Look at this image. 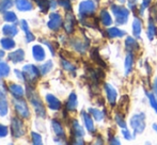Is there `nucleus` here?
Here are the masks:
<instances>
[{"label":"nucleus","instance_id":"26","mask_svg":"<svg viewBox=\"0 0 157 145\" xmlns=\"http://www.w3.org/2000/svg\"><path fill=\"white\" fill-rule=\"evenodd\" d=\"M15 74H16V76L18 77L19 79H21V80H25V78H24V74H21V72L18 71V69H15Z\"/></svg>","mask_w":157,"mask_h":145},{"label":"nucleus","instance_id":"15","mask_svg":"<svg viewBox=\"0 0 157 145\" xmlns=\"http://www.w3.org/2000/svg\"><path fill=\"white\" fill-rule=\"evenodd\" d=\"M39 6V8L41 9V11L43 13H46L48 11L50 6V0H35Z\"/></svg>","mask_w":157,"mask_h":145},{"label":"nucleus","instance_id":"21","mask_svg":"<svg viewBox=\"0 0 157 145\" xmlns=\"http://www.w3.org/2000/svg\"><path fill=\"white\" fill-rule=\"evenodd\" d=\"M31 138H32V142H33V144H36V145L42 144V137L39 135V133H36V132H32V133H31Z\"/></svg>","mask_w":157,"mask_h":145},{"label":"nucleus","instance_id":"12","mask_svg":"<svg viewBox=\"0 0 157 145\" xmlns=\"http://www.w3.org/2000/svg\"><path fill=\"white\" fill-rule=\"evenodd\" d=\"M2 32L6 36L9 37H12L15 36L17 33H18V29L16 28V26H13V25H6L2 29Z\"/></svg>","mask_w":157,"mask_h":145},{"label":"nucleus","instance_id":"19","mask_svg":"<svg viewBox=\"0 0 157 145\" xmlns=\"http://www.w3.org/2000/svg\"><path fill=\"white\" fill-rule=\"evenodd\" d=\"M52 61H48V62L44 63L43 65H41V67H40V72H41L42 75H45V74H47L50 69H52Z\"/></svg>","mask_w":157,"mask_h":145},{"label":"nucleus","instance_id":"18","mask_svg":"<svg viewBox=\"0 0 157 145\" xmlns=\"http://www.w3.org/2000/svg\"><path fill=\"white\" fill-rule=\"evenodd\" d=\"M52 128H54V131L58 136H64L63 128L59 122H57V121H52Z\"/></svg>","mask_w":157,"mask_h":145},{"label":"nucleus","instance_id":"11","mask_svg":"<svg viewBox=\"0 0 157 145\" xmlns=\"http://www.w3.org/2000/svg\"><path fill=\"white\" fill-rule=\"evenodd\" d=\"M46 100H47V104H48V106H49L50 109H52V110L60 109V102H59L58 98L55 97L54 95L48 94V95L46 96Z\"/></svg>","mask_w":157,"mask_h":145},{"label":"nucleus","instance_id":"2","mask_svg":"<svg viewBox=\"0 0 157 145\" xmlns=\"http://www.w3.org/2000/svg\"><path fill=\"white\" fill-rule=\"evenodd\" d=\"M23 74H24V78H25L26 82H30V83H35L37 81V79L41 76V72L40 69H37L34 65H25L23 69Z\"/></svg>","mask_w":157,"mask_h":145},{"label":"nucleus","instance_id":"6","mask_svg":"<svg viewBox=\"0 0 157 145\" xmlns=\"http://www.w3.org/2000/svg\"><path fill=\"white\" fill-rule=\"evenodd\" d=\"M61 23H62V20H61L60 15L57 13H52L49 15V20L47 23V26L52 30H58L61 26Z\"/></svg>","mask_w":157,"mask_h":145},{"label":"nucleus","instance_id":"25","mask_svg":"<svg viewBox=\"0 0 157 145\" xmlns=\"http://www.w3.org/2000/svg\"><path fill=\"white\" fill-rule=\"evenodd\" d=\"M58 2H59V4H61V6H64V8L70 9V4H68L67 0H58Z\"/></svg>","mask_w":157,"mask_h":145},{"label":"nucleus","instance_id":"13","mask_svg":"<svg viewBox=\"0 0 157 145\" xmlns=\"http://www.w3.org/2000/svg\"><path fill=\"white\" fill-rule=\"evenodd\" d=\"M0 43H1V46L3 47V49H6V50H10L15 47L14 39H11V37H9V36L3 37V39L0 41Z\"/></svg>","mask_w":157,"mask_h":145},{"label":"nucleus","instance_id":"23","mask_svg":"<svg viewBox=\"0 0 157 145\" xmlns=\"http://www.w3.org/2000/svg\"><path fill=\"white\" fill-rule=\"evenodd\" d=\"M21 28H23V30L26 32V33H28V32H30V31H29V26H28L27 21H26L25 19H23V20H21Z\"/></svg>","mask_w":157,"mask_h":145},{"label":"nucleus","instance_id":"7","mask_svg":"<svg viewBox=\"0 0 157 145\" xmlns=\"http://www.w3.org/2000/svg\"><path fill=\"white\" fill-rule=\"evenodd\" d=\"M8 59L12 61L13 63H19L25 59V51L23 49H17L15 51L11 52L8 56Z\"/></svg>","mask_w":157,"mask_h":145},{"label":"nucleus","instance_id":"5","mask_svg":"<svg viewBox=\"0 0 157 145\" xmlns=\"http://www.w3.org/2000/svg\"><path fill=\"white\" fill-rule=\"evenodd\" d=\"M6 90L3 84L0 83V115L3 116L8 112V102H6Z\"/></svg>","mask_w":157,"mask_h":145},{"label":"nucleus","instance_id":"20","mask_svg":"<svg viewBox=\"0 0 157 145\" xmlns=\"http://www.w3.org/2000/svg\"><path fill=\"white\" fill-rule=\"evenodd\" d=\"M67 108L68 109H74L76 108V96L74 94L70 96V99L67 102Z\"/></svg>","mask_w":157,"mask_h":145},{"label":"nucleus","instance_id":"8","mask_svg":"<svg viewBox=\"0 0 157 145\" xmlns=\"http://www.w3.org/2000/svg\"><path fill=\"white\" fill-rule=\"evenodd\" d=\"M9 91L11 92V94L15 98H21L24 96V93H25L23 87H21L19 84H15V83L9 84Z\"/></svg>","mask_w":157,"mask_h":145},{"label":"nucleus","instance_id":"27","mask_svg":"<svg viewBox=\"0 0 157 145\" xmlns=\"http://www.w3.org/2000/svg\"><path fill=\"white\" fill-rule=\"evenodd\" d=\"M3 57H4V52L2 51L1 49H0V59H2V58H3Z\"/></svg>","mask_w":157,"mask_h":145},{"label":"nucleus","instance_id":"10","mask_svg":"<svg viewBox=\"0 0 157 145\" xmlns=\"http://www.w3.org/2000/svg\"><path fill=\"white\" fill-rule=\"evenodd\" d=\"M15 4H16V8L18 9L19 11H24V12H25V11L32 10V8H33L32 3L29 0H16Z\"/></svg>","mask_w":157,"mask_h":145},{"label":"nucleus","instance_id":"3","mask_svg":"<svg viewBox=\"0 0 157 145\" xmlns=\"http://www.w3.org/2000/svg\"><path fill=\"white\" fill-rule=\"evenodd\" d=\"M13 105H14V109L19 117L28 118L30 116V111L27 106V102L23 98H14Z\"/></svg>","mask_w":157,"mask_h":145},{"label":"nucleus","instance_id":"24","mask_svg":"<svg viewBox=\"0 0 157 145\" xmlns=\"http://www.w3.org/2000/svg\"><path fill=\"white\" fill-rule=\"evenodd\" d=\"M33 39H34V35H33L31 32H28V33H26V41H27L28 43L32 42Z\"/></svg>","mask_w":157,"mask_h":145},{"label":"nucleus","instance_id":"4","mask_svg":"<svg viewBox=\"0 0 157 145\" xmlns=\"http://www.w3.org/2000/svg\"><path fill=\"white\" fill-rule=\"evenodd\" d=\"M11 128H12V133L15 138H21L25 135V127H24L23 121L19 117H13L12 123H11Z\"/></svg>","mask_w":157,"mask_h":145},{"label":"nucleus","instance_id":"17","mask_svg":"<svg viewBox=\"0 0 157 145\" xmlns=\"http://www.w3.org/2000/svg\"><path fill=\"white\" fill-rule=\"evenodd\" d=\"M3 18H4V20L8 21V23H15V21L17 20V16L15 15V13L11 12V11H6V12H4Z\"/></svg>","mask_w":157,"mask_h":145},{"label":"nucleus","instance_id":"9","mask_svg":"<svg viewBox=\"0 0 157 145\" xmlns=\"http://www.w3.org/2000/svg\"><path fill=\"white\" fill-rule=\"evenodd\" d=\"M32 54H33V58H34L36 61H40V62L45 59V51H44L43 47H42V46H40V45L33 46Z\"/></svg>","mask_w":157,"mask_h":145},{"label":"nucleus","instance_id":"16","mask_svg":"<svg viewBox=\"0 0 157 145\" xmlns=\"http://www.w3.org/2000/svg\"><path fill=\"white\" fill-rule=\"evenodd\" d=\"M9 72H10L9 65L4 62H0V79L4 78V77H8Z\"/></svg>","mask_w":157,"mask_h":145},{"label":"nucleus","instance_id":"14","mask_svg":"<svg viewBox=\"0 0 157 145\" xmlns=\"http://www.w3.org/2000/svg\"><path fill=\"white\" fill-rule=\"evenodd\" d=\"M15 0H0V12H6V10L13 6Z\"/></svg>","mask_w":157,"mask_h":145},{"label":"nucleus","instance_id":"1","mask_svg":"<svg viewBox=\"0 0 157 145\" xmlns=\"http://www.w3.org/2000/svg\"><path fill=\"white\" fill-rule=\"evenodd\" d=\"M26 93H27L28 98H29L30 102L32 104V106H33V108H34L35 112H36V114L39 116H42V117H44V116H45V113H46V112H45V107L43 106L41 99L39 98L37 94L35 93L34 90H33V87L30 84L27 85Z\"/></svg>","mask_w":157,"mask_h":145},{"label":"nucleus","instance_id":"22","mask_svg":"<svg viewBox=\"0 0 157 145\" xmlns=\"http://www.w3.org/2000/svg\"><path fill=\"white\" fill-rule=\"evenodd\" d=\"M9 133V129L6 126H4V125L0 124V138H3L6 137V135Z\"/></svg>","mask_w":157,"mask_h":145}]
</instances>
